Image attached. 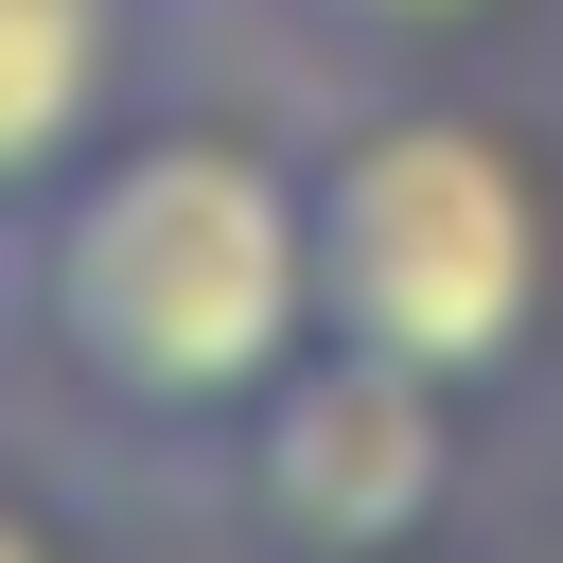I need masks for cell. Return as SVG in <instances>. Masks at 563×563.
<instances>
[{
  "label": "cell",
  "mask_w": 563,
  "mask_h": 563,
  "mask_svg": "<svg viewBox=\"0 0 563 563\" xmlns=\"http://www.w3.org/2000/svg\"><path fill=\"white\" fill-rule=\"evenodd\" d=\"M18 317H35L70 405H106L141 440H229L282 387V352L317 334L299 158L211 141V123L88 141L18 211Z\"/></svg>",
  "instance_id": "6da1fadb"
},
{
  "label": "cell",
  "mask_w": 563,
  "mask_h": 563,
  "mask_svg": "<svg viewBox=\"0 0 563 563\" xmlns=\"http://www.w3.org/2000/svg\"><path fill=\"white\" fill-rule=\"evenodd\" d=\"M299 246H317V334L405 352L440 387H493L545 317V176L475 106H369L299 158Z\"/></svg>",
  "instance_id": "7a4b0ae2"
},
{
  "label": "cell",
  "mask_w": 563,
  "mask_h": 563,
  "mask_svg": "<svg viewBox=\"0 0 563 563\" xmlns=\"http://www.w3.org/2000/svg\"><path fill=\"white\" fill-rule=\"evenodd\" d=\"M229 475H246V510L299 563H405L440 528V493H457V387L405 369V352L299 334L282 387L229 422Z\"/></svg>",
  "instance_id": "3957f363"
},
{
  "label": "cell",
  "mask_w": 563,
  "mask_h": 563,
  "mask_svg": "<svg viewBox=\"0 0 563 563\" xmlns=\"http://www.w3.org/2000/svg\"><path fill=\"white\" fill-rule=\"evenodd\" d=\"M123 18H141V0H0V229L106 141V106H123Z\"/></svg>",
  "instance_id": "277c9868"
},
{
  "label": "cell",
  "mask_w": 563,
  "mask_h": 563,
  "mask_svg": "<svg viewBox=\"0 0 563 563\" xmlns=\"http://www.w3.org/2000/svg\"><path fill=\"white\" fill-rule=\"evenodd\" d=\"M299 18H334V35H422V18H475V0H299Z\"/></svg>",
  "instance_id": "5b68a950"
},
{
  "label": "cell",
  "mask_w": 563,
  "mask_h": 563,
  "mask_svg": "<svg viewBox=\"0 0 563 563\" xmlns=\"http://www.w3.org/2000/svg\"><path fill=\"white\" fill-rule=\"evenodd\" d=\"M0 563H53V528H35V510H18V493H0Z\"/></svg>",
  "instance_id": "8992f818"
}]
</instances>
